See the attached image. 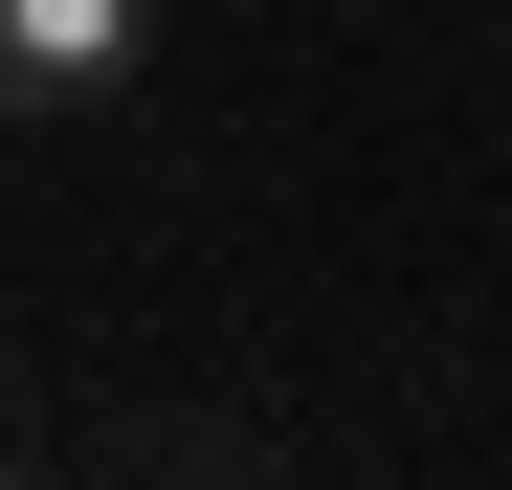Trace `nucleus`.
<instances>
[{
	"instance_id": "f257e3e1",
	"label": "nucleus",
	"mask_w": 512,
	"mask_h": 490,
	"mask_svg": "<svg viewBox=\"0 0 512 490\" xmlns=\"http://www.w3.org/2000/svg\"><path fill=\"white\" fill-rule=\"evenodd\" d=\"M134 45H156V0H0V134L112 112V90H134Z\"/></svg>"
}]
</instances>
